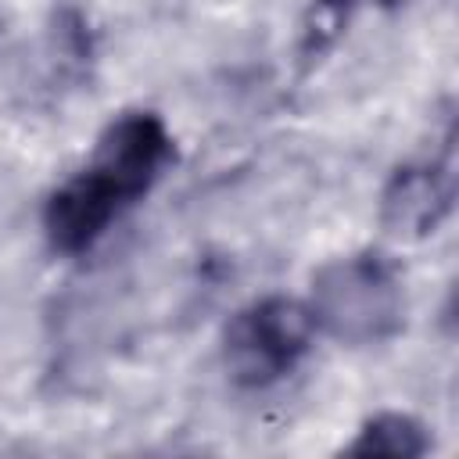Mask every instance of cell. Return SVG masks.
<instances>
[{
  "instance_id": "6da1fadb",
  "label": "cell",
  "mask_w": 459,
  "mask_h": 459,
  "mask_svg": "<svg viewBox=\"0 0 459 459\" xmlns=\"http://www.w3.org/2000/svg\"><path fill=\"white\" fill-rule=\"evenodd\" d=\"M312 319L341 344H384L405 326V287L398 265L380 251L330 258L312 276Z\"/></svg>"
},
{
  "instance_id": "7a4b0ae2",
  "label": "cell",
  "mask_w": 459,
  "mask_h": 459,
  "mask_svg": "<svg viewBox=\"0 0 459 459\" xmlns=\"http://www.w3.org/2000/svg\"><path fill=\"white\" fill-rule=\"evenodd\" d=\"M319 326L308 301L287 294H265L244 305L222 333V362L233 384L262 391L290 377L308 355Z\"/></svg>"
},
{
  "instance_id": "3957f363",
  "label": "cell",
  "mask_w": 459,
  "mask_h": 459,
  "mask_svg": "<svg viewBox=\"0 0 459 459\" xmlns=\"http://www.w3.org/2000/svg\"><path fill=\"white\" fill-rule=\"evenodd\" d=\"M172 161H176V140L165 118L154 111H122L97 136V147L86 165L97 169L108 183H115V190L129 204H140L158 186V179L169 172Z\"/></svg>"
},
{
  "instance_id": "277c9868",
  "label": "cell",
  "mask_w": 459,
  "mask_h": 459,
  "mask_svg": "<svg viewBox=\"0 0 459 459\" xmlns=\"http://www.w3.org/2000/svg\"><path fill=\"white\" fill-rule=\"evenodd\" d=\"M133 204L90 165L68 176L43 204V233L57 255H86Z\"/></svg>"
},
{
  "instance_id": "5b68a950",
  "label": "cell",
  "mask_w": 459,
  "mask_h": 459,
  "mask_svg": "<svg viewBox=\"0 0 459 459\" xmlns=\"http://www.w3.org/2000/svg\"><path fill=\"white\" fill-rule=\"evenodd\" d=\"M455 201L452 154L405 161L380 194V222L394 240H423L437 233Z\"/></svg>"
},
{
  "instance_id": "8992f818",
  "label": "cell",
  "mask_w": 459,
  "mask_h": 459,
  "mask_svg": "<svg viewBox=\"0 0 459 459\" xmlns=\"http://www.w3.org/2000/svg\"><path fill=\"white\" fill-rule=\"evenodd\" d=\"M348 455H391V459H420L430 452L427 427L409 412H373L359 430L355 441L344 448Z\"/></svg>"
},
{
  "instance_id": "52a82bcc",
  "label": "cell",
  "mask_w": 459,
  "mask_h": 459,
  "mask_svg": "<svg viewBox=\"0 0 459 459\" xmlns=\"http://www.w3.org/2000/svg\"><path fill=\"white\" fill-rule=\"evenodd\" d=\"M359 4H387V0H319V7H323L326 14H333V18H344V14H351Z\"/></svg>"
}]
</instances>
